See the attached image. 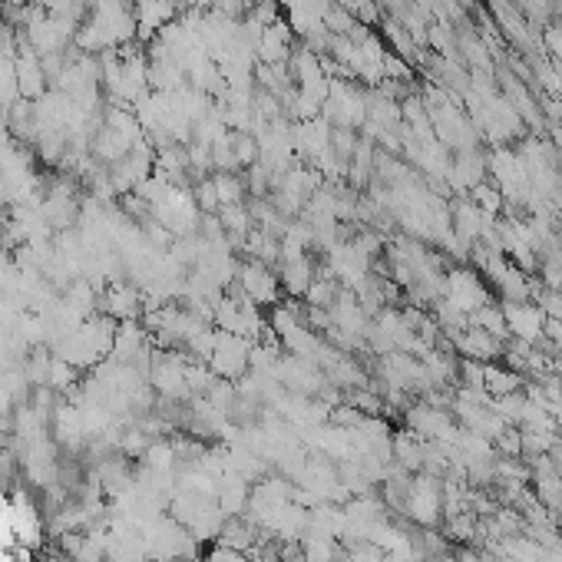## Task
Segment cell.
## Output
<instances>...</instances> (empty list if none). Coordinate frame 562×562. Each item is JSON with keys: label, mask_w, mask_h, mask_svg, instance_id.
Wrapping results in <instances>:
<instances>
[{"label": "cell", "mask_w": 562, "mask_h": 562, "mask_svg": "<svg viewBox=\"0 0 562 562\" xmlns=\"http://www.w3.org/2000/svg\"><path fill=\"white\" fill-rule=\"evenodd\" d=\"M315 275H318V265H315V258H311V255L288 258V262H281V272H278L281 291H285L288 298H305L308 285L315 281Z\"/></svg>", "instance_id": "8992f818"}, {"label": "cell", "mask_w": 562, "mask_h": 562, "mask_svg": "<svg viewBox=\"0 0 562 562\" xmlns=\"http://www.w3.org/2000/svg\"><path fill=\"white\" fill-rule=\"evenodd\" d=\"M252 341H245L242 334H229V331H215V344L212 354L205 361L215 371V377L222 381H242V377L252 371Z\"/></svg>", "instance_id": "6da1fadb"}, {"label": "cell", "mask_w": 562, "mask_h": 562, "mask_svg": "<svg viewBox=\"0 0 562 562\" xmlns=\"http://www.w3.org/2000/svg\"><path fill=\"white\" fill-rule=\"evenodd\" d=\"M232 281L245 291V298L252 301V305H258V308H275L278 298L285 295V291H281L278 275L272 272V265L258 262V258H245V262H239Z\"/></svg>", "instance_id": "7a4b0ae2"}, {"label": "cell", "mask_w": 562, "mask_h": 562, "mask_svg": "<svg viewBox=\"0 0 562 562\" xmlns=\"http://www.w3.org/2000/svg\"><path fill=\"white\" fill-rule=\"evenodd\" d=\"M460 351L470 361H493L500 354V338L483 328H467V334L460 338Z\"/></svg>", "instance_id": "52a82bcc"}, {"label": "cell", "mask_w": 562, "mask_h": 562, "mask_svg": "<svg viewBox=\"0 0 562 562\" xmlns=\"http://www.w3.org/2000/svg\"><path fill=\"white\" fill-rule=\"evenodd\" d=\"M215 182V196H219V209L222 205H242L248 199V182L242 172H212Z\"/></svg>", "instance_id": "9c48e42d"}, {"label": "cell", "mask_w": 562, "mask_h": 562, "mask_svg": "<svg viewBox=\"0 0 562 562\" xmlns=\"http://www.w3.org/2000/svg\"><path fill=\"white\" fill-rule=\"evenodd\" d=\"M341 291H344V285L338 278H334L331 272H318L315 275V281H311L308 285V295H305V305L308 308H334V301L341 298Z\"/></svg>", "instance_id": "ba28073f"}, {"label": "cell", "mask_w": 562, "mask_h": 562, "mask_svg": "<svg viewBox=\"0 0 562 562\" xmlns=\"http://www.w3.org/2000/svg\"><path fill=\"white\" fill-rule=\"evenodd\" d=\"M450 301V305H457L460 311H467V315H473L477 308L490 305V291H486L483 278L473 275V272H450L447 275V295H443Z\"/></svg>", "instance_id": "277c9868"}, {"label": "cell", "mask_w": 562, "mask_h": 562, "mask_svg": "<svg viewBox=\"0 0 562 562\" xmlns=\"http://www.w3.org/2000/svg\"><path fill=\"white\" fill-rule=\"evenodd\" d=\"M506 315V328H510V334H516L520 341L533 344L543 338L546 331V311L536 308V305H526V301H510V305L503 308Z\"/></svg>", "instance_id": "5b68a950"}, {"label": "cell", "mask_w": 562, "mask_h": 562, "mask_svg": "<svg viewBox=\"0 0 562 562\" xmlns=\"http://www.w3.org/2000/svg\"><path fill=\"white\" fill-rule=\"evenodd\" d=\"M96 315L113 318L116 324L139 321L146 315V295L136 285H129L126 278H113L110 285L100 291V311H96Z\"/></svg>", "instance_id": "3957f363"}]
</instances>
